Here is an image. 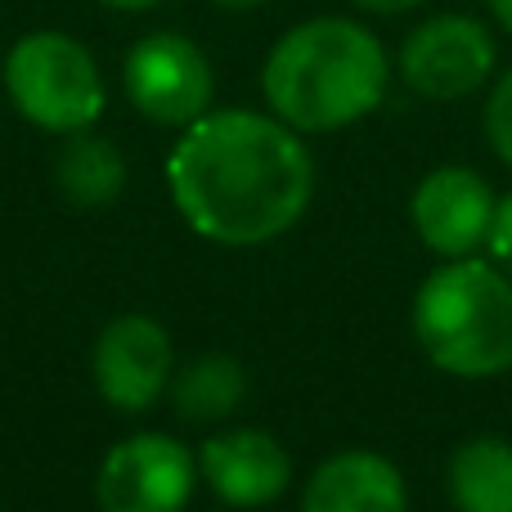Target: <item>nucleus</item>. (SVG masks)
Masks as SVG:
<instances>
[{
  "label": "nucleus",
  "mask_w": 512,
  "mask_h": 512,
  "mask_svg": "<svg viewBox=\"0 0 512 512\" xmlns=\"http://www.w3.org/2000/svg\"><path fill=\"white\" fill-rule=\"evenodd\" d=\"M486 5H490V14H495V23L512 36V0H486Z\"/></svg>",
  "instance_id": "18"
},
{
  "label": "nucleus",
  "mask_w": 512,
  "mask_h": 512,
  "mask_svg": "<svg viewBox=\"0 0 512 512\" xmlns=\"http://www.w3.org/2000/svg\"><path fill=\"white\" fill-rule=\"evenodd\" d=\"M122 86L135 113H144L158 126L185 131L212 108L216 72L198 41L180 32H149L126 50Z\"/></svg>",
  "instance_id": "5"
},
{
  "label": "nucleus",
  "mask_w": 512,
  "mask_h": 512,
  "mask_svg": "<svg viewBox=\"0 0 512 512\" xmlns=\"http://www.w3.org/2000/svg\"><path fill=\"white\" fill-rule=\"evenodd\" d=\"M454 512H512V441L472 436L450 459Z\"/></svg>",
  "instance_id": "12"
},
{
  "label": "nucleus",
  "mask_w": 512,
  "mask_h": 512,
  "mask_svg": "<svg viewBox=\"0 0 512 512\" xmlns=\"http://www.w3.org/2000/svg\"><path fill=\"white\" fill-rule=\"evenodd\" d=\"M171 405L189 418V423H221L248 396V369L234 355H198L171 378Z\"/></svg>",
  "instance_id": "14"
},
{
  "label": "nucleus",
  "mask_w": 512,
  "mask_h": 512,
  "mask_svg": "<svg viewBox=\"0 0 512 512\" xmlns=\"http://www.w3.org/2000/svg\"><path fill=\"white\" fill-rule=\"evenodd\" d=\"M95 391L122 414H144L171 391L176 378V346L153 315H117L104 324L90 351Z\"/></svg>",
  "instance_id": "8"
},
{
  "label": "nucleus",
  "mask_w": 512,
  "mask_h": 512,
  "mask_svg": "<svg viewBox=\"0 0 512 512\" xmlns=\"http://www.w3.org/2000/svg\"><path fill=\"white\" fill-rule=\"evenodd\" d=\"M99 5H108V9H126V14H140V9H153L158 0H99Z\"/></svg>",
  "instance_id": "19"
},
{
  "label": "nucleus",
  "mask_w": 512,
  "mask_h": 512,
  "mask_svg": "<svg viewBox=\"0 0 512 512\" xmlns=\"http://www.w3.org/2000/svg\"><path fill=\"white\" fill-rule=\"evenodd\" d=\"M414 337L450 378H499L512 369V274L495 261L454 256L414 292Z\"/></svg>",
  "instance_id": "3"
},
{
  "label": "nucleus",
  "mask_w": 512,
  "mask_h": 512,
  "mask_svg": "<svg viewBox=\"0 0 512 512\" xmlns=\"http://www.w3.org/2000/svg\"><path fill=\"white\" fill-rule=\"evenodd\" d=\"M495 72V36L472 14H436L400 45V77L423 99H468Z\"/></svg>",
  "instance_id": "7"
},
{
  "label": "nucleus",
  "mask_w": 512,
  "mask_h": 512,
  "mask_svg": "<svg viewBox=\"0 0 512 512\" xmlns=\"http://www.w3.org/2000/svg\"><path fill=\"white\" fill-rule=\"evenodd\" d=\"M54 180L59 194L77 207H113L126 189V158L113 140L95 131L68 135V144L59 149L54 162Z\"/></svg>",
  "instance_id": "13"
},
{
  "label": "nucleus",
  "mask_w": 512,
  "mask_h": 512,
  "mask_svg": "<svg viewBox=\"0 0 512 512\" xmlns=\"http://www.w3.org/2000/svg\"><path fill=\"white\" fill-rule=\"evenodd\" d=\"M301 512H409V486L382 454L337 450L310 472Z\"/></svg>",
  "instance_id": "11"
},
{
  "label": "nucleus",
  "mask_w": 512,
  "mask_h": 512,
  "mask_svg": "<svg viewBox=\"0 0 512 512\" xmlns=\"http://www.w3.org/2000/svg\"><path fill=\"white\" fill-rule=\"evenodd\" d=\"M216 5H221V9H239V14H243V9H261V5H270V0H216Z\"/></svg>",
  "instance_id": "20"
},
{
  "label": "nucleus",
  "mask_w": 512,
  "mask_h": 512,
  "mask_svg": "<svg viewBox=\"0 0 512 512\" xmlns=\"http://www.w3.org/2000/svg\"><path fill=\"white\" fill-rule=\"evenodd\" d=\"M486 135H490V149L499 153V162L512 167V68L499 77V86L486 99Z\"/></svg>",
  "instance_id": "15"
},
{
  "label": "nucleus",
  "mask_w": 512,
  "mask_h": 512,
  "mask_svg": "<svg viewBox=\"0 0 512 512\" xmlns=\"http://www.w3.org/2000/svg\"><path fill=\"white\" fill-rule=\"evenodd\" d=\"M198 477L230 508H265L292 486V459L279 436L230 427L198 445Z\"/></svg>",
  "instance_id": "10"
},
{
  "label": "nucleus",
  "mask_w": 512,
  "mask_h": 512,
  "mask_svg": "<svg viewBox=\"0 0 512 512\" xmlns=\"http://www.w3.org/2000/svg\"><path fill=\"white\" fill-rule=\"evenodd\" d=\"M486 252L499 270L512 274V194H504L495 203V216H490V234H486Z\"/></svg>",
  "instance_id": "16"
},
{
  "label": "nucleus",
  "mask_w": 512,
  "mask_h": 512,
  "mask_svg": "<svg viewBox=\"0 0 512 512\" xmlns=\"http://www.w3.org/2000/svg\"><path fill=\"white\" fill-rule=\"evenodd\" d=\"M198 486V454L167 432H135L104 454L95 477L99 512H185Z\"/></svg>",
  "instance_id": "6"
},
{
  "label": "nucleus",
  "mask_w": 512,
  "mask_h": 512,
  "mask_svg": "<svg viewBox=\"0 0 512 512\" xmlns=\"http://www.w3.org/2000/svg\"><path fill=\"white\" fill-rule=\"evenodd\" d=\"M391 81L387 45L355 18L319 14L288 27L261 68L265 104L301 135H328L364 122Z\"/></svg>",
  "instance_id": "2"
},
{
  "label": "nucleus",
  "mask_w": 512,
  "mask_h": 512,
  "mask_svg": "<svg viewBox=\"0 0 512 512\" xmlns=\"http://www.w3.org/2000/svg\"><path fill=\"white\" fill-rule=\"evenodd\" d=\"M495 203L499 198L490 194V180L481 171L436 167L418 180L414 198H409V221L427 248L454 261V256H472L477 248H486Z\"/></svg>",
  "instance_id": "9"
},
{
  "label": "nucleus",
  "mask_w": 512,
  "mask_h": 512,
  "mask_svg": "<svg viewBox=\"0 0 512 512\" xmlns=\"http://www.w3.org/2000/svg\"><path fill=\"white\" fill-rule=\"evenodd\" d=\"M5 95L18 117L50 135H77L104 117L108 90L95 54L68 32H27L5 54Z\"/></svg>",
  "instance_id": "4"
},
{
  "label": "nucleus",
  "mask_w": 512,
  "mask_h": 512,
  "mask_svg": "<svg viewBox=\"0 0 512 512\" xmlns=\"http://www.w3.org/2000/svg\"><path fill=\"white\" fill-rule=\"evenodd\" d=\"M162 171L185 225L221 248L283 239L315 194V162L301 131L252 108H207L180 131Z\"/></svg>",
  "instance_id": "1"
},
{
  "label": "nucleus",
  "mask_w": 512,
  "mask_h": 512,
  "mask_svg": "<svg viewBox=\"0 0 512 512\" xmlns=\"http://www.w3.org/2000/svg\"><path fill=\"white\" fill-rule=\"evenodd\" d=\"M355 5L364 9V14H409V9H418L423 0H355Z\"/></svg>",
  "instance_id": "17"
}]
</instances>
